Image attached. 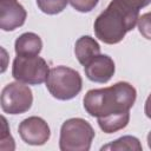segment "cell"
<instances>
[{
    "label": "cell",
    "instance_id": "9a60e30c",
    "mask_svg": "<svg viewBox=\"0 0 151 151\" xmlns=\"http://www.w3.org/2000/svg\"><path fill=\"white\" fill-rule=\"evenodd\" d=\"M2 120V131H1V137H0V149L1 150H13L14 149V140L9 133L7 122L5 117H1Z\"/></svg>",
    "mask_w": 151,
    "mask_h": 151
},
{
    "label": "cell",
    "instance_id": "7c38bea8",
    "mask_svg": "<svg viewBox=\"0 0 151 151\" xmlns=\"http://www.w3.org/2000/svg\"><path fill=\"white\" fill-rule=\"evenodd\" d=\"M130 120V112H116L98 118V125L105 133H113L124 129Z\"/></svg>",
    "mask_w": 151,
    "mask_h": 151
},
{
    "label": "cell",
    "instance_id": "30bf717a",
    "mask_svg": "<svg viewBox=\"0 0 151 151\" xmlns=\"http://www.w3.org/2000/svg\"><path fill=\"white\" fill-rule=\"evenodd\" d=\"M100 53L99 44L90 35L80 37L74 45V54L81 65H87L94 57Z\"/></svg>",
    "mask_w": 151,
    "mask_h": 151
},
{
    "label": "cell",
    "instance_id": "8fae6325",
    "mask_svg": "<svg viewBox=\"0 0 151 151\" xmlns=\"http://www.w3.org/2000/svg\"><path fill=\"white\" fill-rule=\"evenodd\" d=\"M42 48V41L35 33L27 32L21 34L14 45L17 55H38Z\"/></svg>",
    "mask_w": 151,
    "mask_h": 151
},
{
    "label": "cell",
    "instance_id": "ac0fdd59",
    "mask_svg": "<svg viewBox=\"0 0 151 151\" xmlns=\"http://www.w3.org/2000/svg\"><path fill=\"white\" fill-rule=\"evenodd\" d=\"M122 2H124L125 5H127L129 7L136 8V9H140L145 6H147L149 4H151V0H120Z\"/></svg>",
    "mask_w": 151,
    "mask_h": 151
},
{
    "label": "cell",
    "instance_id": "ffe728a7",
    "mask_svg": "<svg viewBox=\"0 0 151 151\" xmlns=\"http://www.w3.org/2000/svg\"><path fill=\"white\" fill-rule=\"evenodd\" d=\"M147 145L151 149V132H149V134H147Z\"/></svg>",
    "mask_w": 151,
    "mask_h": 151
},
{
    "label": "cell",
    "instance_id": "7a4b0ae2",
    "mask_svg": "<svg viewBox=\"0 0 151 151\" xmlns=\"http://www.w3.org/2000/svg\"><path fill=\"white\" fill-rule=\"evenodd\" d=\"M139 19V9L129 7L120 0H112L94 21V33L105 44H117L134 28Z\"/></svg>",
    "mask_w": 151,
    "mask_h": 151
},
{
    "label": "cell",
    "instance_id": "6da1fadb",
    "mask_svg": "<svg viewBox=\"0 0 151 151\" xmlns=\"http://www.w3.org/2000/svg\"><path fill=\"white\" fill-rule=\"evenodd\" d=\"M136 88L125 81L110 87L90 90L84 97V109L92 117H104L129 111L136 101Z\"/></svg>",
    "mask_w": 151,
    "mask_h": 151
},
{
    "label": "cell",
    "instance_id": "9c48e42d",
    "mask_svg": "<svg viewBox=\"0 0 151 151\" xmlns=\"http://www.w3.org/2000/svg\"><path fill=\"white\" fill-rule=\"evenodd\" d=\"M86 77L94 83H107L114 73V63L106 54H98L84 66Z\"/></svg>",
    "mask_w": 151,
    "mask_h": 151
},
{
    "label": "cell",
    "instance_id": "5b68a950",
    "mask_svg": "<svg viewBox=\"0 0 151 151\" xmlns=\"http://www.w3.org/2000/svg\"><path fill=\"white\" fill-rule=\"evenodd\" d=\"M50 73L48 64L38 55H17L13 60L12 76L15 80L29 85L46 81Z\"/></svg>",
    "mask_w": 151,
    "mask_h": 151
},
{
    "label": "cell",
    "instance_id": "277c9868",
    "mask_svg": "<svg viewBox=\"0 0 151 151\" xmlns=\"http://www.w3.org/2000/svg\"><path fill=\"white\" fill-rule=\"evenodd\" d=\"M83 86L80 74L70 67L57 66L50 70L46 79V87L50 93L59 100H68L74 98Z\"/></svg>",
    "mask_w": 151,
    "mask_h": 151
},
{
    "label": "cell",
    "instance_id": "ba28073f",
    "mask_svg": "<svg viewBox=\"0 0 151 151\" xmlns=\"http://www.w3.org/2000/svg\"><path fill=\"white\" fill-rule=\"evenodd\" d=\"M27 13L17 0H0V28L14 31L24 25Z\"/></svg>",
    "mask_w": 151,
    "mask_h": 151
},
{
    "label": "cell",
    "instance_id": "4fadbf2b",
    "mask_svg": "<svg viewBox=\"0 0 151 151\" xmlns=\"http://www.w3.org/2000/svg\"><path fill=\"white\" fill-rule=\"evenodd\" d=\"M101 150H132V151H140L142 144L138 138L133 136H124L107 145H104Z\"/></svg>",
    "mask_w": 151,
    "mask_h": 151
},
{
    "label": "cell",
    "instance_id": "d6986e66",
    "mask_svg": "<svg viewBox=\"0 0 151 151\" xmlns=\"http://www.w3.org/2000/svg\"><path fill=\"white\" fill-rule=\"evenodd\" d=\"M144 112L146 114L147 118L151 119V94L147 97L146 101H145V107H144Z\"/></svg>",
    "mask_w": 151,
    "mask_h": 151
},
{
    "label": "cell",
    "instance_id": "5bb4252c",
    "mask_svg": "<svg viewBox=\"0 0 151 151\" xmlns=\"http://www.w3.org/2000/svg\"><path fill=\"white\" fill-rule=\"evenodd\" d=\"M68 2V0H37V5L40 11L51 15L63 12Z\"/></svg>",
    "mask_w": 151,
    "mask_h": 151
},
{
    "label": "cell",
    "instance_id": "2e32d148",
    "mask_svg": "<svg viewBox=\"0 0 151 151\" xmlns=\"http://www.w3.org/2000/svg\"><path fill=\"white\" fill-rule=\"evenodd\" d=\"M138 29L144 38L151 40V12H147L142 17H139Z\"/></svg>",
    "mask_w": 151,
    "mask_h": 151
},
{
    "label": "cell",
    "instance_id": "e0dca14e",
    "mask_svg": "<svg viewBox=\"0 0 151 151\" xmlns=\"http://www.w3.org/2000/svg\"><path fill=\"white\" fill-rule=\"evenodd\" d=\"M68 1L76 11L86 13V12L92 11L97 6L99 0H68Z\"/></svg>",
    "mask_w": 151,
    "mask_h": 151
},
{
    "label": "cell",
    "instance_id": "3957f363",
    "mask_svg": "<svg viewBox=\"0 0 151 151\" xmlns=\"http://www.w3.org/2000/svg\"><path fill=\"white\" fill-rule=\"evenodd\" d=\"M94 138V130L81 118H71L60 129L59 147L61 151H88Z\"/></svg>",
    "mask_w": 151,
    "mask_h": 151
},
{
    "label": "cell",
    "instance_id": "52a82bcc",
    "mask_svg": "<svg viewBox=\"0 0 151 151\" xmlns=\"http://www.w3.org/2000/svg\"><path fill=\"white\" fill-rule=\"evenodd\" d=\"M19 134L21 139L29 145H44L51 136L47 123L40 117H28L19 125Z\"/></svg>",
    "mask_w": 151,
    "mask_h": 151
},
{
    "label": "cell",
    "instance_id": "8992f818",
    "mask_svg": "<svg viewBox=\"0 0 151 151\" xmlns=\"http://www.w3.org/2000/svg\"><path fill=\"white\" fill-rule=\"evenodd\" d=\"M33 103L31 88L21 81L9 83L1 92V109L9 114H19L28 111Z\"/></svg>",
    "mask_w": 151,
    "mask_h": 151
}]
</instances>
